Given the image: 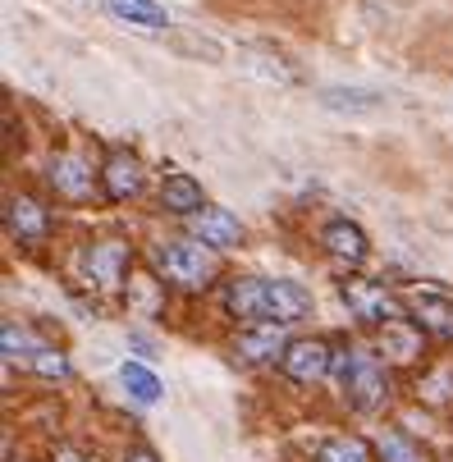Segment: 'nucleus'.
I'll return each mask as SVG.
<instances>
[{"label": "nucleus", "mask_w": 453, "mask_h": 462, "mask_svg": "<svg viewBox=\"0 0 453 462\" xmlns=\"http://www.w3.org/2000/svg\"><path fill=\"white\" fill-rule=\"evenodd\" d=\"M380 92H362V88H326V92H320V106H326V110H380Z\"/></svg>", "instance_id": "19"}, {"label": "nucleus", "mask_w": 453, "mask_h": 462, "mask_svg": "<svg viewBox=\"0 0 453 462\" xmlns=\"http://www.w3.org/2000/svg\"><path fill=\"white\" fill-rule=\"evenodd\" d=\"M339 393L357 412H375L384 399H390V371H384V362L371 348L353 344V366H348V380H344Z\"/></svg>", "instance_id": "3"}, {"label": "nucleus", "mask_w": 453, "mask_h": 462, "mask_svg": "<svg viewBox=\"0 0 453 462\" xmlns=\"http://www.w3.org/2000/svg\"><path fill=\"white\" fill-rule=\"evenodd\" d=\"M119 380H124L128 393H134V403H143V408H152L161 399V375L152 366H143V362H124L119 366Z\"/></svg>", "instance_id": "17"}, {"label": "nucleus", "mask_w": 453, "mask_h": 462, "mask_svg": "<svg viewBox=\"0 0 453 462\" xmlns=\"http://www.w3.org/2000/svg\"><path fill=\"white\" fill-rule=\"evenodd\" d=\"M375 448H380V457H384V462H426V457L412 448V439H408V435H399V430H384Z\"/></svg>", "instance_id": "22"}, {"label": "nucleus", "mask_w": 453, "mask_h": 462, "mask_svg": "<svg viewBox=\"0 0 453 462\" xmlns=\"http://www.w3.org/2000/svg\"><path fill=\"white\" fill-rule=\"evenodd\" d=\"M101 183L110 202H128V197L143 192V161L134 152H110L101 165Z\"/></svg>", "instance_id": "11"}, {"label": "nucleus", "mask_w": 453, "mask_h": 462, "mask_svg": "<svg viewBox=\"0 0 453 462\" xmlns=\"http://www.w3.org/2000/svg\"><path fill=\"white\" fill-rule=\"evenodd\" d=\"M28 371L32 375H42V380H69V357H64L60 348H37V357L28 362Z\"/></svg>", "instance_id": "21"}, {"label": "nucleus", "mask_w": 453, "mask_h": 462, "mask_svg": "<svg viewBox=\"0 0 453 462\" xmlns=\"http://www.w3.org/2000/svg\"><path fill=\"white\" fill-rule=\"evenodd\" d=\"M188 234L198 238L202 247H211V252H225V247H238L243 243V225L229 211H220V207L198 211V216L188 220Z\"/></svg>", "instance_id": "9"}, {"label": "nucleus", "mask_w": 453, "mask_h": 462, "mask_svg": "<svg viewBox=\"0 0 453 462\" xmlns=\"http://www.w3.org/2000/svg\"><path fill=\"white\" fill-rule=\"evenodd\" d=\"M124 462H161V457H156V448H147V444H134V448H124Z\"/></svg>", "instance_id": "23"}, {"label": "nucleus", "mask_w": 453, "mask_h": 462, "mask_svg": "<svg viewBox=\"0 0 453 462\" xmlns=\"http://www.w3.org/2000/svg\"><path fill=\"white\" fill-rule=\"evenodd\" d=\"M161 207L170 211V216H183V220H192L198 211H207V197H202V183L192 179V174H165L161 179Z\"/></svg>", "instance_id": "14"}, {"label": "nucleus", "mask_w": 453, "mask_h": 462, "mask_svg": "<svg viewBox=\"0 0 453 462\" xmlns=\"http://www.w3.org/2000/svg\"><path fill=\"white\" fill-rule=\"evenodd\" d=\"M0 348H5V362H23V366H28V362L37 357V348H42V344L28 335L23 325L5 320V329H0Z\"/></svg>", "instance_id": "20"}, {"label": "nucleus", "mask_w": 453, "mask_h": 462, "mask_svg": "<svg viewBox=\"0 0 453 462\" xmlns=\"http://www.w3.org/2000/svg\"><path fill=\"white\" fill-rule=\"evenodd\" d=\"M225 311L243 325H298L311 316V293L289 280L238 275L225 284Z\"/></svg>", "instance_id": "1"}, {"label": "nucleus", "mask_w": 453, "mask_h": 462, "mask_svg": "<svg viewBox=\"0 0 453 462\" xmlns=\"http://www.w3.org/2000/svg\"><path fill=\"white\" fill-rule=\"evenodd\" d=\"M128 261H134V252H128V243L119 238H101L83 252V271L88 280L101 289V293H119L124 289V275H128Z\"/></svg>", "instance_id": "5"}, {"label": "nucleus", "mask_w": 453, "mask_h": 462, "mask_svg": "<svg viewBox=\"0 0 453 462\" xmlns=\"http://www.w3.org/2000/svg\"><path fill=\"white\" fill-rule=\"evenodd\" d=\"M152 266L174 284V289H211V280L220 275V256L211 247H202L198 238H170V243H156L152 247Z\"/></svg>", "instance_id": "2"}, {"label": "nucleus", "mask_w": 453, "mask_h": 462, "mask_svg": "<svg viewBox=\"0 0 453 462\" xmlns=\"http://www.w3.org/2000/svg\"><path fill=\"white\" fill-rule=\"evenodd\" d=\"M5 229H10V238H19V243H42L46 238V229H51V211L37 202V197H10L5 202Z\"/></svg>", "instance_id": "10"}, {"label": "nucleus", "mask_w": 453, "mask_h": 462, "mask_svg": "<svg viewBox=\"0 0 453 462\" xmlns=\"http://www.w3.org/2000/svg\"><path fill=\"white\" fill-rule=\"evenodd\" d=\"M380 348H384V357H394V362H417L421 357V329L412 320H399V325H390L380 335Z\"/></svg>", "instance_id": "16"}, {"label": "nucleus", "mask_w": 453, "mask_h": 462, "mask_svg": "<svg viewBox=\"0 0 453 462\" xmlns=\"http://www.w3.org/2000/svg\"><path fill=\"white\" fill-rule=\"evenodd\" d=\"M106 10H110V19L128 23L134 32H165L170 28V14L156 0H106Z\"/></svg>", "instance_id": "15"}, {"label": "nucleus", "mask_w": 453, "mask_h": 462, "mask_svg": "<svg viewBox=\"0 0 453 462\" xmlns=\"http://www.w3.org/2000/svg\"><path fill=\"white\" fill-rule=\"evenodd\" d=\"M320 247H326L330 261H339V266H362L366 252H371L366 234L353 220H330L326 229H320Z\"/></svg>", "instance_id": "12"}, {"label": "nucleus", "mask_w": 453, "mask_h": 462, "mask_svg": "<svg viewBox=\"0 0 453 462\" xmlns=\"http://www.w3.org/2000/svg\"><path fill=\"white\" fill-rule=\"evenodd\" d=\"M316 462H371V444L357 435H335L316 448Z\"/></svg>", "instance_id": "18"}, {"label": "nucleus", "mask_w": 453, "mask_h": 462, "mask_svg": "<svg viewBox=\"0 0 453 462\" xmlns=\"http://www.w3.org/2000/svg\"><path fill=\"white\" fill-rule=\"evenodd\" d=\"M408 316H412L417 329H426V335L453 339V298L448 293H412Z\"/></svg>", "instance_id": "13"}, {"label": "nucleus", "mask_w": 453, "mask_h": 462, "mask_svg": "<svg viewBox=\"0 0 453 462\" xmlns=\"http://www.w3.org/2000/svg\"><path fill=\"white\" fill-rule=\"evenodd\" d=\"M97 179H101V174H92V165H88L83 156H74V152H60V156H51V165H46V183L55 188V197H64V202H88L92 188H97Z\"/></svg>", "instance_id": "6"}, {"label": "nucleus", "mask_w": 453, "mask_h": 462, "mask_svg": "<svg viewBox=\"0 0 453 462\" xmlns=\"http://www.w3.org/2000/svg\"><path fill=\"white\" fill-rule=\"evenodd\" d=\"M51 462H88V457H83V453H74V448H55V453H51Z\"/></svg>", "instance_id": "24"}, {"label": "nucleus", "mask_w": 453, "mask_h": 462, "mask_svg": "<svg viewBox=\"0 0 453 462\" xmlns=\"http://www.w3.org/2000/svg\"><path fill=\"white\" fill-rule=\"evenodd\" d=\"M344 302H348V311H353L357 320L380 325V329L408 320V302H399L384 284H371V280H348V284H344Z\"/></svg>", "instance_id": "4"}, {"label": "nucleus", "mask_w": 453, "mask_h": 462, "mask_svg": "<svg viewBox=\"0 0 453 462\" xmlns=\"http://www.w3.org/2000/svg\"><path fill=\"white\" fill-rule=\"evenodd\" d=\"M289 339H284V325H247L243 335L234 339V357L247 366H262V362H284Z\"/></svg>", "instance_id": "8"}, {"label": "nucleus", "mask_w": 453, "mask_h": 462, "mask_svg": "<svg viewBox=\"0 0 453 462\" xmlns=\"http://www.w3.org/2000/svg\"><path fill=\"white\" fill-rule=\"evenodd\" d=\"M330 353H335V344H326V339H293L280 371L293 384H316V380L330 375Z\"/></svg>", "instance_id": "7"}]
</instances>
